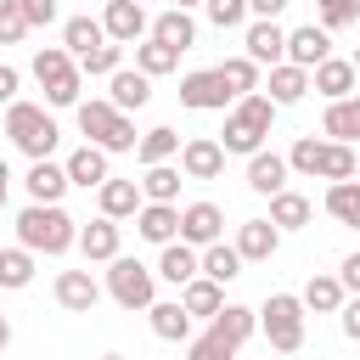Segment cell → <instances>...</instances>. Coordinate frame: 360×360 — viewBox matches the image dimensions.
<instances>
[{
	"instance_id": "cell-31",
	"label": "cell",
	"mask_w": 360,
	"mask_h": 360,
	"mask_svg": "<svg viewBox=\"0 0 360 360\" xmlns=\"http://www.w3.org/2000/svg\"><path fill=\"white\" fill-rule=\"evenodd\" d=\"M309 214H315V208H309L304 191H287V186H281V191L270 197V225H276V231H304Z\"/></svg>"
},
{
	"instance_id": "cell-45",
	"label": "cell",
	"mask_w": 360,
	"mask_h": 360,
	"mask_svg": "<svg viewBox=\"0 0 360 360\" xmlns=\"http://www.w3.org/2000/svg\"><path fill=\"white\" fill-rule=\"evenodd\" d=\"M22 34H28L22 0H0V45H22Z\"/></svg>"
},
{
	"instance_id": "cell-15",
	"label": "cell",
	"mask_w": 360,
	"mask_h": 360,
	"mask_svg": "<svg viewBox=\"0 0 360 360\" xmlns=\"http://www.w3.org/2000/svg\"><path fill=\"white\" fill-rule=\"evenodd\" d=\"M332 56V34L326 28H315V22H304V28H287V62L292 68H315V62H326Z\"/></svg>"
},
{
	"instance_id": "cell-42",
	"label": "cell",
	"mask_w": 360,
	"mask_h": 360,
	"mask_svg": "<svg viewBox=\"0 0 360 360\" xmlns=\"http://www.w3.org/2000/svg\"><path fill=\"white\" fill-rule=\"evenodd\" d=\"M118 62H124V45H118V39H101L96 51H84V56H79V73L107 79V73H118Z\"/></svg>"
},
{
	"instance_id": "cell-52",
	"label": "cell",
	"mask_w": 360,
	"mask_h": 360,
	"mask_svg": "<svg viewBox=\"0 0 360 360\" xmlns=\"http://www.w3.org/2000/svg\"><path fill=\"white\" fill-rule=\"evenodd\" d=\"M6 191H11V169H6V158H0V208H6Z\"/></svg>"
},
{
	"instance_id": "cell-41",
	"label": "cell",
	"mask_w": 360,
	"mask_h": 360,
	"mask_svg": "<svg viewBox=\"0 0 360 360\" xmlns=\"http://www.w3.org/2000/svg\"><path fill=\"white\" fill-rule=\"evenodd\" d=\"M28 281H34V253H28L22 242H17V248H0V287L17 292V287H28Z\"/></svg>"
},
{
	"instance_id": "cell-54",
	"label": "cell",
	"mask_w": 360,
	"mask_h": 360,
	"mask_svg": "<svg viewBox=\"0 0 360 360\" xmlns=\"http://www.w3.org/2000/svg\"><path fill=\"white\" fill-rule=\"evenodd\" d=\"M349 62H354V73H360V51H354V56H349Z\"/></svg>"
},
{
	"instance_id": "cell-49",
	"label": "cell",
	"mask_w": 360,
	"mask_h": 360,
	"mask_svg": "<svg viewBox=\"0 0 360 360\" xmlns=\"http://www.w3.org/2000/svg\"><path fill=\"white\" fill-rule=\"evenodd\" d=\"M17 84H22V73L0 62V107H11V101H17Z\"/></svg>"
},
{
	"instance_id": "cell-6",
	"label": "cell",
	"mask_w": 360,
	"mask_h": 360,
	"mask_svg": "<svg viewBox=\"0 0 360 360\" xmlns=\"http://www.w3.org/2000/svg\"><path fill=\"white\" fill-rule=\"evenodd\" d=\"M34 79H39V90H45L51 107H79L84 73H79V62L68 56V45H39V51H34Z\"/></svg>"
},
{
	"instance_id": "cell-48",
	"label": "cell",
	"mask_w": 360,
	"mask_h": 360,
	"mask_svg": "<svg viewBox=\"0 0 360 360\" xmlns=\"http://www.w3.org/2000/svg\"><path fill=\"white\" fill-rule=\"evenodd\" d=\"M338 315H343V338H354V343H360V292H354V298H343V309H338Z\"/></svg>"
},
{
	"instance_id": "cell-26",
	"label": "cell",
	"mask_w": 360,
	"mask_h": 360,
	"mask_svg": "<svg viewBox=\"0 0 360 360\" xmlns=\"http://www.w3.org/2000/svg\"><path fill=\"white\" fill-rule=\"evenodd\" d=\"M62 169H68V186H84V191H90V186H101V180H107V152H101L96 141H84L79 152H68V163H62Z\"/></svg>"
},
{
	"instance_id": "cell-44",
	"label": "cell",
	"mask_w": 360,
	"mask_h": 360,
	"mask_svg": "<svg viewBox=\"0 0 360 360\" xmlns=\"http://www.w3.org/2000/svg\"><path fill=\"white\" fill-rule=\"evenodd\" d=\"M202 11H208L214 28H242L248 22V0H202Z\"/></svg>"
},
{
	"instance_id": "cell-5",
	"label": "cell",
	"mask_w": 360,
	"mask_h": 360,
	"mask_svg": "<svg viewBox=\"0 0 360 360\" xmlns=\"http://www.w3.org/2000/svg\"><path fill=\"white\" fill-rule=\"evenodd\" d=\"M79 129H84V141H96L101 152H135V118L129 112H118L107 96H90V101H79Z\"/></svg>"
},
{
	"instance_id": "cell-4",
	"label": "cell",
	"mask_w": 360,
	"mask_h": 360,
	"mask_svg": "<svg viewBox=\"0 0 360 360\" xmlns=\"http://www.w3.org/2000/svg\"><path fill=\"white\" fill-rule=\"evenodd\" d=\"M0 135H11V146H17L22 158H51L56 141H62L56 118H51L45 107H34V101H11L6 118H0Z\"/></svg>"
},
{
	"instance_id": "cell-13",
	"label": "cell",
	"mask_w": 360,
	"mask_h": 360,
	"mask_svg": "<svg viewBox=\"0 0 360 360\" xmlns=\"http://www.w3.org/2000/svg\"><path fill=\"white\" fill-rule=\"evenodd\" d=\"M101 28H107V39H118V45H135L152 22H146V6L141 0H107V11H101Z\"/></svg>"
},
{
	"instance_id": "cell-57",
	"label": "cell",
	"mask_w": 360,
	"mask_h": 360,
	"mask_svg": "<svg viewBox=\"0 0 360 360\" xmlns=\"http://www.w3.org/2000/svg\"><path fill=\"white\" fill-rule=\"evenodd\" d=\"M101 360H124V354H101Z\"/></svg>"
},
{
	"instance_id": "cell-32",
	"label": "cell",
	"mask_w": 360,
	"mask_h": 360,
	"mask_svg": "<svg viewBox=\"0 0 360 360\" xmlns=\"http://www.w3.org/2000/svg\"><path fill=\"white\" fill-rule=\"evenodd\" d=\"M135 68H141L146 79H163V73H174V68H180V51L146 34V39H135Z\"/></svg>"
},
{
	"instance_id": "cell-53",
	"label": "cell",
	"mask_w": 360,
	"mask_h": 360,
	"mask_svg": "<svg viewBox=\"0 0 360 360\" xmlns=\"http://www.w3.org/2000/svg\"><path fill=\"white\" fill-rule=\"evenodd\" d=\"M6 343H11V321L0 315V354H6Z\"/></svg>"
},
{
	"instance_id": "cell-47",
	"label": "cell",
	"mask_w": 360,
	"mask_h": 360,
	"mask_svg": "<svg viewBox=\"0 0 360 360\" xmlns=\"http://www.w3.org/2000/svg\"><path fill=\"white\" fill-rule=\"evenodd\" d=\"M22 17H28V28L56 22V0H22Z\"/></svg>"
},
{
	"instance_id": "cell-24",
	"label": "cell",
	"mask_w": 360,
	"mask_h": 360,
	"mask_svg": "<svg viewBox=\"0 0 360 360\" xmlns=\"http://www.w3.org/2000/svg\"><path fill=\"white\" fill-rule=\"evenodd\" d=\"M197 270H202L208 281H219V287H225V281H236V276H242V253H236V242H225V236H219V242L197 248Z\"/></svg>"
},
{
	"instance_id": "cell-8",
	"label": "cell",
	"mask_w": 360,
	"mask_h": 360,
	"mask_svg": "<svg viewBox=\"0 0 360 360\" xmlns=\"http://www.w3.org/2000/svg\"><path fill=\"white\" fill-rule=\"evenodd\" d=\"M259 326H264V338H270L276 354H298V349H304V298L270 292L264 309H259Z\"/></svg>"
},
{
	"instance_id": "cell-16",
	"label": "cell",
	"mask_w": 360,
	"mask_h": 360,
	"mask_svg": "<svg viewBox=\"0 0 360 360\" xmlns=\"http://www.w3.org/2000/svg\"><path fill=\"white\" fill-rule=\"evenodd\" d=\"M107 101H112L118 112H141V107L152 101V79H146L141 68H118V73H107Z\"/></svg>"
},
{
	"instance_id": "cell-50",
	"label": "cell",
	"mask_w": 360,
	"mask_h": 360,
	"mask_svg": "<svg viewBox=\"0 0 360 360\" xmlns=\"http://www.w3.org/2000/svg\"><path fill=\"white\" fill-rule=\"evenodd\" d=\"M338 281H343V292H360V253H349L338 264Z\"/></svg>"
},
{
	"instance_id": "cell-29",
	"label": "cell",
	"mask_w": 360,
	"mask_h": 360,
	"mask_svg": "<svg viewBox=\"0 0 360 360\" xmlns=\"http://www.w3.org/2000/svg\"><path fill=\"white\" fill-rule=\"evenodd\" d=\"M219 304H225V287H219V281H208V276H191V281L180 287V309H186L191 321H197V315H208V321H214V315H219Z\"/></svg>"
},
{
	"instance_id": "cell-20",
	"label": "cell",
	"mask_w": 360,
	"mask_h": 360,
	"mask_svg": "<svg viewBox=\"0 0 360 360\" xmlns=\"http://www.w3.org/2000/svg\"><path fill=\"white\" fill-rule=\"evenodd\" d=\"M287 174H292V169H287L281 152H264V146H259V152L248 158V191H259V197H276V191L287 186Z\"/></svg>"
},
{
	"instance_id": "cell-43",
	"label": "cell",
	"mask_w": 360,
	"mask_h": 360,
	"mask_svg": "<svg viewBox=\"0 0 360 360\" xmlns=\"http://www.w3.org/2000/svg\"><path fill=\"white\" fill-rule=\"evenodd\" d=\"M186 360H236V349H231V343L208 326L202 338H186Z\"/></svg>"
},
{
	"instance_id": "cell-17",
	"label": "cell",
	"mask_w": 360,
	"mask_h": 360,
	"mask_svg": "<svg viewBox=\"0 0 360 360\" xmlns=\"http://www.w3.org/2000/svg\"><path fill=\"white\" fill-rule=\"evenodd\" d=\"M135 236H141V242H158V248L174 242V236H180V208H174V202H141V208H135Z\"/></svg>"
},
{
	"instance_id": "cell-55",
	"label": "cell",
	"mask_w": 360,
	"mask_h": 360,
	"mask_svg": "<svg viewBox=\"0 0 360 360\" xmlns=\"http://www.w3.org/2000/svg\"><path fill=\"white\" fill-rule=\"evenodd\" d=\"M174 6H202V0H174Z\"/></svg>"
},
{
	"instance_id": "cell-19",
	"label": "cell",
	"mask_w": 360,
	"mask_h": 360,
	"mask_svg": "<svg viewBox=\"0 0 360 360\" xmlns=\"http://www.w3.org/2000/svg\"><path fill=\"white\" fill-rule=\"evenodd\" d=\"M118 242H124V236H118V219L101 214V219H90V225H79V242H73V248H79L90 264H107V259H118Z\"/></svg>"
},
{
	"instance_id": "cell-1",
	"label": "cell",
	"mask_w": 360,
	"mask_h": 360,
	"mask_svg": "<svg viewBox=\"0 0 360 360\" xmlns=\"http://www.w3.org/2000/svg\"><path fill=\"white\" fill-rule=\"evenodd\" d=\"M17 242L28 248V253H68L73 242H79V225H73V214L62 208V202H28L22 214H17Z\"/></svg>"
},
{
	"instance_id": "cell-28",
	"label": "cell",
	"mask_w": 360,
	"mask_h": 360,
	"mask_svg": "<svg viewBox=\"0 0 360 360\" xmlns=\"http://www.w3.org/2000/svg\"><path fill=\"white\" fill-rule=\"evenodd\" d=\"M158 276H163L169 287H186L191 276H202V270H197V248H186L180 236L163 242V253H158Z\"/></svg>"
},
{
	"instance_id": "cell-38",
	"label": "cell",
	"mask_w": 360,
	"mask_h": 360,
	"mask_svg": "<svg viewBox=\"0 0 360 360\" xmlns=\"http://www.w3.org/2000/svg\"><path fill=\"white\" fill-rule=\"evenodd\" d=\"M146 315H152V332H158L163 343H186V338H191V315H186L180 304H152Z\"/></svg>"
},
{
	"instance_id": "cell-34",
	"label": "cell",
	"mask_w": 360,
	"mask_h": 360,
	"mask_svg": "<svg viewBox=\"0 0 360 360\" xmlns=\"http://www.w3.org/2000/svg\"><path fill=\"white\" fill-rule=\"evenodd\" d=\"M326 214L360 231V180H326Z\"/></svg>"
},
{
	"instance_id": "cell-37",
	"label": "cell",
	"mask_w": 360,
	"mask_h": 360,
	"mask_svg": "<svg viewBox=\"0 0 360 360\" xmlns=\"http://www.w3.org/2000/svg\"><path fill=\"white\" fill-rule=\"evenodd\" d=\"M343 281L338 276H309V287H304V309H315V315H338L343 309Z\"/></svg>"
},
{
	"instance_id": "cell-39",
	"label": "cell",
	"mask_w": 360,
	"mask_h": 360,
	"mask_svg": "<svg viewBox=\"0 0 360 360\" xmlns=\"http://www.w3.org/2000/svg\"><path fill=\"white\" fill-rule=\"evenodd\" d=\"M219 79H225L231 101H236V96H253V90H259V62H248V56H225V62H219Z\"/></svg>"
},
{
	"instance_id": "cell-21",
	"label": "cell",
	"mask_w": 360,
	"mask_h": 360,
	"mask_svg": "<svg viewBox=\"0 0 360 360\" xmlns=\"http://www.w3.org/2000/svg\"><path fill=\"white\" fill-rule=\"evenodd\" d=\"M96 298H101V287H96V276H90V270H62V276H56V304H62V309L90 315V309H96Z\"/></svg>"
},
{
	"instance_id": "cell-56",
	"label": "cell",
	"mask_w": 360,
	"mask_h": 360,
	"mask_svg": "<svg viewBox=\"0 0 360 360\" xmlns=\"http://www.w3.org/2000/svg\"><path fill=\"white\" fill-rule=\"evenodd\" d=\"M315 6H338V0H315Z\"/></svg>"
},
{
	"instance_id": "cell-27",
	"label": "cell",
	"mask_w": 360,
	"mask_h": 360,
	"mask_svg": "<svg viewBox=\"0 0 360 360\" xmlns=\"http://www.w3.org/2000/svg\"><path fill=\"white\" fill-rule=\"evenodd\" d=\"M146 34H152V39H163V45H174V51H191V45H197V22H191V11H186V6H169Z\"/></svg>"
},
{
	"instance_id": "cell-3",
	"label": "cell",
	"mask_w": 360,
	"mask_h": 360,
	"mask_svg": "<svg viewBox=\"0 0 360 360\" xmlns=\"http://www.w3.org/2000/svg\"><path fill=\"white\" fill-rule=\"evenodd\" d=\"M270 124H276V101L270 96H236V107L225 112V129H219V146L225 152H242V158H253L259 146H264V135H270Z\"/></svg>"
},
{
	"instance_id": "cell-9",
	"label": "cell",
	"mask_w": 360,
	"mask_h": 360,
	"mask_svg": "<svg viewBox=\"0 0 360 360\" xmlns=\"http://www.w3.org/2000/svg\"><path fill=\"white\" fill-rule=\"evenodd\" d=\"M225 101H231V90H225L219 68H197V73L180 79V107H191V112H225Z\"/></svg>"
},
{
	"instance_id": "cell-35",
	"label": "cell",
	"mask_w": 360,
	"mask_h": 360,
	"mask_svg": "<svg viewBox=\"0 0 360 360\" xmlns=\"http://www.w3.org/2000/svg\"><path fill=\"white\" fill-rule=\"evenodd\" d=\"M101 39H107L101 17H68V22H62V45H68V56H73V62H79L84 51H96Z\"/></svg>"
},
{
	"instance_id": "cell-2",
	"label": "cell",
	"mask_w": 360,
	"mask_h": 360,
	"mask_svg": "<svg viewBox=\"0 0 360 360\" xmlns=\"http://www.w3.org/2000/svg\"><path fill=\"white\" fill-rule=\"evenodd\" d=\"M287 169H292V174H309V180H354V174H360V158H354L349 141L304 135V141H292Z\"/></svg>"
},
{
	"instance_id": "cell-46",
	"label": "cell",
	"mask_w": 360,
	"mask_h": 360,
	"mask_svg": "<svg viewBox=\"0 0 360 360\" xmlns=\"http://www.w3.org/2000/svg\"><path fill=\"white\" fill-rule=\"evenodd\" d=\"M354 17H360V0H338V6H321V28H326V34L349 28Z\"/></svg>"
},
{
	"instance_id": "cell-11",
	"label": "cell",
	"mask_w": 360,
	"mask_h": 360,
	"mask_svg": "<svg viewBox=\"0 0 360 360\" xmlns=\"http://www.w3.org/2000/svg\"><path fill=\"white\" fill-rule=\"evenodd\" d=\"M180 174H186V180H219V174H225V146H219L214 135H191V141L180 146Z\"/></svg>"
},
{
	"instance_id": "cell-22",
	"label": "cell",
	"mask_w": 360,
	"mask_h": 360,
	"mask_svg": "<svg viewBox=\"0 0 360 360\" xmlns=\"http://www.w3.org/2000/svg\"><path fill=\"white\" fill-rule=\"evenodd\" d=\"M22 186H28L34 202H62V191H68V169L51 163V158H34L28 174H22Z\"/></svg>"
},
{
	"instance_id": "cell-18",
	"label": "cell",
	"mask_w": 360,
	"mask_h": 360,
	"mask_svg": "<svg viewBox=\"0 0 360 360\" xmlns=\"http://www.w3.org/2000/svg\"><path fill=\"white\" fill-rule=\"evenodd\" d=\"M276 248H281V231H276L270 219H242V225H236V253H242V264H264V259H276Z\"/></svg>"
},
{
	"instance_id": "cell-10",
	"label": "cell",
	"mask_w": 360,
	"mask_h": 360,
	"mask_svg": "<svg viewBox=\"0 0 360 360\" xmlns=\"http://www.w3.org/2000/svg\"><path fill=\"white\" fill-rule=\"evenodd\" d=\"M242 56L248 62H259V68H276V62H287V28L276 22V17H259V22H248V34H242Z\"/></svg>"
},
{
	"instance_id": "cell-40",
	"label": "cell",
	"mask_w": 360,
	"mask_h": 360,
	"mask_svg": "<svg viewBox=\"0 0 360 360\" xmlns=\"http://www.w3.org/2000/svg\"><path fill=\"white\" fill-rule=\"evenodd\" d=\"M174 152H180V135H174L169 124H158V129H146V135L135 141V158H141V163H169Z\"/></svg>"
},
{
	"instance_id": "cell-36",
	"label": "cell",
	"mask_w": 360,
	"mask_h": 360,
	"mask_svg": "<svg viewBox=\"0 0 360 360\" xmlns=\"http://www.w3.org/2000/svg\"><path fill=\"white\" fill-rule=\"evenodd\" d=\"M180 180H186V174H180L174 163H146L141 197H146V202H174V197H180Z\"/></svg>"
},
{
	"instance_id": "cell-30",
	"label": "cell",
	"mask_w": 360,
	"mask_h": 360,
	"mask_svg": "<svg viewBox=\"0 0 360 360\" xmlns=\"http://www.w3.org/2000/svg\"><path fill=\"white\" fill-rule=\"evenodd\" d=\"M214 332H219L231 349H242V343L259 332V309H248V304H219V315H214Z\"/></svg>"
},
{
	"instance_id": "cell-51",
	"label": "cell",
	"mask_w": 360,
	"mask_h": 360,
	"mask_svg": "<svg viewBox=\"0 0 360 360\" xmlns=\"http://www.w3.org/2000/svg\"><path fill=\"white\" fill-rule=\"evenodd\" d=\"M248 11H253V17H281L287 0H248Z\"/></svg>"
},
{
	"instance_id": "cell-7",
	"label": "cell",
	"mask_w": 360,
	"mask_h": 360,
	"mask_svg": "<svg viewBox=\"0 0 360 360\" xmlns=\"http://www.w3.org/2000/svg\"><path fill=\"white\" fill-rule=\"evenodd\" d=\"M107 292L118 309H152L158 304V270H146L141 259H107Z\"/></svg>"
},
{
	"instance_id": "cell-33",
	"label": "cell",
	"mask_w": 360,
	"mask_h": 360,
	"mask_svg": "<svg viewBox=\"0 0 360 360\" xmlns=\"http://www.w3.org/2000/svg\"><path fill=\"white\" fill-rule=\"evenodd\" d=\"M304 96H309V73L292 68V62H276V68H270V101H276V107H292V101H304Z\"/></svg>"
},
{
	"instance_id": "cell-14",
	"label": "cell",
	"mask_w": 360,
	"mask_h": 360,
	"mask_svg": "<svg viewBox=\"0 0 360 360\" xmlns=\"http://www.w3.org/2000/svg\"><path fill=\"white\" fill-rule=\"evenodd\" d=\"M354 84H360V73H354V62H349V56H326V62H315V68H309V90H321L326 101L354 96Z\"/></svg>"
},
{
	"instance_id": "cell-23",
	"label": "cell",
	"mask_w": 360,
	"mask_h": 360,
	"mask_svg": "<svg viewBox=\"0 0 360 360\" xmlns=\"http://www.w3.org/2000/svg\"><path fill=\"white\" fill-rule=\"evenodd\" d=\"M96 197H101V214L107 219H135V208L146 202L141 197V180H112V174L96 186Z\"/></svg>"
},
{
	"instance_id": "cell-25",
	"label": "cell",
	"mask_w": 360,
	"mask_h": 360,
	"mask_svg": "<svg viewBox=\"0 0 360 360\" xmlns=\"http://www.w3.org/2000/svg\"><path fill=\"white\" fill-rule=\"evenodd\" d=\"M321 135L326 141H360V90L343 96V101H326V118H321Z\"/></svg>"
},
{
	"instance_id": "cell-12",
	"label": "cell",
	"mask_w": 360,
	"mask_h": 360,
	"mask_svg": "<svg viewBox=\"0 0 360 360\" xmlns=\"http://www.w3.org/2000/svg\"><path fill=\"white\" fill-rule=\"evenodd\" d=\"M219 236H225L219 202H191V208H180V242H186V248H208V242H219Z\"/></svg>"
}]
</instances>
